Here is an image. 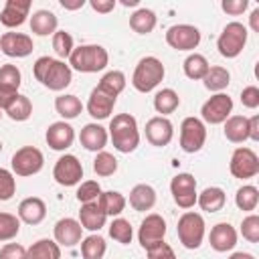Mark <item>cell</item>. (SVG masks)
<instances>
[{
    "mask_svg": "<svg viewBox=\"0 0 259 259\" xmlns=\"http://www.w3.org/2000/svg\"><path fill=\"white\" fill-rule=\"evenodd\" d=\"M241 235L249 243H259V217L255 212L247 214L241 223Z\"/></svg>",
    "mask_w": 259,
    "mask_h": 259,
    "instance_id": "obj_46",
    "label": "cell"
},
{
    "mask_svg": "<svg viewBox=\"0 0 259 259\" xmlns=\"http://www.w3.org/2000/svg\"><path fill=\"white\" fill-rule=\"evenodd\" d=\"M30 12L28 0H6L4 8L0 10V22L6 28H16L26 22V16Z\"/></svg>",
    "mask_w": 259,
    "mask_h": 259,
    "instance_id": "obj_21",
    "label": "cell"
},
{
    "mask_svg": "<svg viewBox=\"0 0 259 259\" xmlns=\"http://www.w3.org/2000/svg\"><path fill=\"white\" fill-rule=\"evenodd\" d=\"M121 4H123V6H138V4H140V0H123Z\"/></svg>",
    "mask_w": 259,
    "mask_h": 259,
    "instance_id": "obj_57",
    "label": "cell"
},
{
    "mask_svg": "<svg viewBox=\"0 0 259 259\" xmlns=\"http://www.w3.org/2000/svg\"><path fill=\"white\" fill-rule=\"evenodd\" d=\"M0 51L12 59H24L34 51V42L24 32H4L0 36Z\"/></svg>",
    "mask_w": 259,
    "mask_h": 259,
    "instance_id": "obj_16",
    "label": "cell"
},
{
    "mask_svg": "<svg viewBox=\"0 0 259 259\" xmlns=\"http://www.w3.org/2000/svg\"><path fill=\"white\" fill-rule=\"evenodd\" d=\"M146 253H148V259H178L174 249L168 243H164V241L154 245V247H150Z\"/></svg>",
    "mask_w": 259,
    "mask_h": 259,
    "instance_id": "obj_48",
    "label": "cell"
},
{
    "mask_svg": "<svg viewBox=\"0 0 259 259\" xmlns=\"http://www.w3.org/2000/svg\"><path fill=\"white\" fill-rule=\"evenodd\" d=\"M164 235H166V221L160 214H156V212L146 214V219L140 223V229H138V241H140V245L148 251L150 247L162 243L164 241Z\"/></svg>",
    "mask_w": 259,
    "mask_h": 259,
    "instance_id": "obj_14",
    "label": "cell"
},
{
    "mask_svg": "<svg viewBox=\"0 0 259 259\" xmlns=\"http://www.w3.org/2000/svg\"><path fill=\"white\" fill-rule=\"evenodd\" d=\"M166 42L176 51H194L200 42V30L192 24H172L166 30Z\"/></svg>",
    "mask_w": 259,
    "mask_h": 259,
    "instance_id": "obj_13",
    "label": "cell"
},
{
    "mask_svg": "<svg viewBox=\"0 0 259 259\" xmlns=\"http://www.w3.org/2000/svg\"><path fill=\"white\" fill-rule=\"evenodd\" d=\"M125 75L121 73V71H107L101 79H99V83H97V87L101 89V91H105V93H109L111 97H117L123 89H125Z\"/></svg>",
    "mask_w": 259,
    "mask_h": 259,
    "instance_id": "obj_38",
    "label": "cell"
},
{
    "mask_svg": "<svg viewBox=\"0 0 259 259\" xmlns=\"http://www.w3.org/2000/svg\"><path fill=\"white\" fill-rule=\"evenodd\" d=\"M225 138L233 144H243L249 140V117L245 115H229L225 121Z\"/></svg>",
    "mask_w": 259,
    "mask_h": 259,
    "instance_id": "obj_27",
    "label": "cell"
},
{
    "mask_svg": "<svg viewBox=\"0 0 259 259\" xmlns=\"http://www.w3.org/2000/svg\"><path fill=\"white\" fill-rule=\"evenodd\" d=\"M109 237L119 243V245H130L132 239H134V229H132V223L127 219H121V217H115L109 225Z\"/></svg>",
    "mask_w": 259,
    "mask_h": 259,
    "instance_id": "obj_41",
    "label": "cell"
},
{
    "mask_svg": "<svg viewBox=\"0 0 259 259\" xmlns=\"http://www.w3.org/2000/svg\"><path fill=\"white\" fill-rule=\"evenodd\" d=\"M247 6H249V0H223V2H221V8H223L227 14H231V16L243 14V12L247 10Z\"/></svg>",
    "mask_w": 259,
    "mask_h": 259,
    "instance_id": "obj_51",
    "label": "cell"
},
{
    "mask_svg": "<svg viewBox=\"0 0 259 259\" xmlns=\"http://www.w3.org/2000/svg\"><path fill=\"white\" fill-rule=\"evenodd\" d=\"M235 204L239 210H247V212L255 210L259 204V190L253 184H243L241 188H237Z\"/></svg>",
    "mask_w": 259,
    "mask_h": 259,
    "instance_id": "obj_40",
    "label": "cell"
},
{
    "mask_svg": "<svg viewBox=\"0 0 259 259\" xmlns=\"http://www.w3.org/2000/svg\"><path fill=\"white\" fill-rule=\"evenodd\" d=\"M204 219L202 214L194 212V210H186L180 219H178V225H176V233H178V239L182 243V247L186 249H198L204 241Z\"/></svg>",
    "mask_w": 259,
    "mask_h": 259,
    "instance_id": "obj_6",
    "label": "cell"
},
{
    "mask_svg": "<svg viewBox=\"0 0 259 259\" xmlns=\"http://www.w3.org/2000/svg\"><path fill=\"white\" fill-rule=\"evenodd\" d=\"M101 192H103V190H101V186H99L97 180H85V182H81V184L77 186V194H75V196H77V200H79L81 204H85V202L97 200Z\"/></svg>",
    "mask_w": 259,
    "mask_h": 259,
    "instance_id": "obj_45",
    "label": "cell"
},
{
    "mask_svg": "<svg viewBox=\"0 0 259 259\" xmlns=\"http://www.w3.org/2000/svg\"><path fill=\"white\" fill-rule=\"evenodd\" d=\"M107 140H109V136H107V130L103 127V125H99V123H85L83 127H81V134H79V142H81V146L85 148V150H89V152H101L105 146H107Z\"/></svg>",
    "mask_w": 259,
    "mask_h": 259,
    "instance_id": "obj_23",
    "label": "cell"
},
{
    "mask_svg": "<svg viewBox=\"0 0 259 259\" xmlns=\"http://www.w3.org/2000/svg\"><path fill=\"white\" fill-rule=\"evenodd\" d=\"M249 24H251V30L253 32H259V6L253 8V12L249 16Z\"/></svg>",
    "mask_w": 259,
    "mask_h": 259,
    "instance_id": "obj_55",
    "label": "cell"
},
{
    "mask_svg": "<svg viewBox=\"0 0 259 259\" xmlns=\"http://www.w3.org/2000/svg\"><path fill=\"white\" fill-rule=\"evenodd\" d=\"M93 172L97 176H101V178H107V176L115 174L117 172V160H115V156L109 154V152H105V150L97 152L95 158H93Z\"/></svg>",
    "mask_w": 259,
    "mask_h": 259,
    "instance_id": "obj_42",
    "label": "cell"
},
{
    "mask_svg": "<svg viewBox=\"0 0 259 259\" xmlns=\"http://www.w3.org/2000/svg\"><path fill=\"white\" fill-rule=\"evenodd\" d=\"M53 237H55V243L59 247H75L83 239V227H81V223L77 219L65 217V219H59L55 223Z\"/></svg>",
    "mask_w": 259,
    "mask_h": 259,
    "instance_id": "obj_17",
    "label": "cell"
},
{
    "mask_svg": "<svg viewBox=\"0 0 259 259\" xmlns=\"http://www.w3.org/2000/svg\"><path fill=\"white\" fill-rule=\"evenodd\" d=\"M249 140L259 142V115L249 117Z\"/></svg>",
    "mask_w": 259,
    "mask_h": 259,
    "instance_id": "obj_53",
    "label": "cell"
},
{
    "mask_svg": "<svg viewBox=\"0 0 259 259\" xmlns=\"http://www.w3.org/2000/svg\"><path fill=\"white\" fill-rule=\"evenodd\" d=\"M208 67H210V65H208L206 57L200 55V53H190V55L184 59V63H182L184 75H186L188 79H192V81H202V77L206 75Z\"/></svg>",
    "mask_w": 259,
    "mask_h": 259,
    "instance_id": "obj_37",
    "label": "cell"
},
{
    "mask_svg": "<svg viewBox=\"0 0 259 259\" xmlns=\"http://www.w3.org/2000/svg\"><path fill=\"white\" fill-rule=\"evenodd\" d=\"M32 75L34 79L45 85L51 91H63L71 85L73 81V71L71 67L61 61V59H53V57H38L32 65Z\"/></svg>",
    "mask_w": 259,
    "mask_h": 259,
    "instance_id": "obj_1",
    "label": "cell"
},
{
    "mask_svg": "<svg viewBox=\"0 0 259 259\" xmlns=\"http://www.w3.org/2000/svg\"><path fill=\"white\" fill-rule=\"evenodd\" d=\"M16 194V178L12 170L0 168V200H10Z\"/></svg>",
    "mask_w": 259,
    "mask_h": 259,
    "instance_id": "obj_47",
    "label": "cell"
},
{
    "mask_svg": "<svg viewBox=\"0 0 259 259\" xmlns=\"http://www.w3.org/2000/svg\"><path fill=\"white\" fill-rule=\"evenodd\" d=\"M164 75L166 69L158 57H142L134 69L132 85L140 93H150L164 81Z\"/></svg>",
    "mask_w": 259,
    "mask_h": 259,
    "instance_id": "obj_4",
    "label": "cell"
},
{
    "mask_svg": "<svg viewBox=\"0 0 259 259\" xmlns=\"http://www.w3.org/2000/svg\"><path fill=\"white\" fill-rule=\"evenodd\" d=\"M20 81H22V75H20V69L16 65L6 63V65L0 67V109L2 111L18 95Z\"/></svg>",
    "mask_w": 259,
    "mask_h": 259,
    "instance_id": "obj_15",
    "label": "cell"
},
{
    "mask_svg": "<svg viewBox=\"0 0 259 259\" xmlns=\"http://www.w3.org/2000/svg\"><path fill=\"white\" fill-rule=\"evenodd\" d=\"M241 103L247 109H255L259 107V87L257 85H247L241 91Z\"/></svg>",
    "mask_w": 259,
    "mask_h": 259,
    "instance_id": "obj_49",
    "label": "cell"
},
{
    "mask_svg": "<svg viewBox=\"0 0 259 259\" xmlns=\"http://www.w3.org/2000/svg\"><path fill=\"white\" fill-rule=\"evenodd\" d=\"M0 259H26V249L20 243H6L0 247Z\"/></svg>",
    "mask_w": 259,
    "mask_h": 259,
    "instance_id": "obj_50",
    "label": "cell"
},
{
    "mask_svg": "<svg viewBox=\"0 0 259 259\" xmlns=\"http://www.w3.org/2000/svg\"><path fill=\"white\" fill-rule=\"evenodd\" d=\"M89 6L99 14H107L115 8V0H89Z\"/></svg>",
    "mask_w": 259,
    "mask_h": 259,
    "instance_id": "obj_52",
    "label": "cell"
},
{
    "mask_svg": "<svg viewBox=\"0 0 259 259\" xmlns=\"http://www.w3.org/2000/svg\"><path fill=\"white\" fill-rule=\"evenodd\" d=\"M4 113L12 119V121H26L30 115H32V103H30V99L26 97V95H16L14 99H12V103L4 109Z\"/></svg>",
    "mask_w": 259,
    "mask_h": 259,
    "instance_id": "obj_39",
    "label": "cell"
},
{
    "mask_svg": "<svg viewBox=\"0 0 259 259\" xmlns=\"http://www.w3.org/2000/svg\"><path fill=\"white\" fill-rule=\"evenodd\" d=\"M107 243L99 233H91L81 239V257L83 259H103Z\"/></svg>",
    "mask_w": 259,
    "mask_h": 259,
    "instance_id": "obj_35",
    "label": "cell"
},
{
    "mask_svg": "<svg viewBox=\"0 0 259 259\" xmlns=\"http://www.w3.org/2000/svg\"><path fill=\"white\" fill-rule=\"evenodd\" d=\"M97 202H99L101 210L105 212V217H119L123 212L125 204H127L125 196L121 192H117V190H105V192H101L99 198H97Z\"/></svg>",
    "mask_w": 259,
    "mask_h": 259,
    "instance_id": "obj_31",
    "label": "cell"
},
{
    "mask_svg": "<svg viewBox=\"0 0 259 259\" xmlns=\"http://www.w3.org/2000/svg\"><path fill=\"white\" fill-rule=\"evenodd\" d=\"M26 259H61V247L55 239H38L26 249Z\"/></svg>",
    "mask_w": 259,
    "mask_h": 259,
    "instance_id": "obj_33",
    "label": "cell"
},
{
    "mask_svg": "<svg viewBox=\"0 0 259 259\" xmlns=\"http://www.w3.org/2000/svg\"><path fill=\"white\" fill-rule=\"evenodd\" d=\"M107 136L113 144V148L121 154H130L140 146V130L138 121L132 113H117L111 117Z\"/></svg>",
    "mask_w": 259,
    "mask_h": 259,
    "instance_id": "obj_2",
    "label": "cell"
},
{
    "mask_svg": "<svg viewBox=\"0 0 259 259\" xmlns=\"http://www.w3.org/2000/svg\"><path fill=\"white\" fill-rule=\"evenodd\" d=\"M45 166V156L34 146H22L18 148L10 158V168L14 176H32L38 174Z\"/></svg>",
    "mask_w": 259,
    "mask_h": 259,
    "instance_id": "obj_7",
    "label": "cell"
},
{
    "mask_svg": "<svg viewBox=\"0 0 259 259\" xmlns=\"http://www.w3.org/2000/svg\"><path fill=\"white\" fill-rule=\"evenodd\" d=\"M208 243L217 253H227L237 245V231L231 223H217L210 229Z\"/></svg>",
    "mask_w": 259,
    "mask_h": 259,
    "instance_id": "obj_22",
    "label": "cell"
},
{
    "mask_svg": "<svg viewBox=\"0 0 259 259\" xmlns=\"http://www.w3.org/2000/svg\"><path fill=\"white\" fill-rule=\"evenodd\" d=\"M47 217V204L38 196H28L18 204V219L26 225H40Z\"/></svg>",
    "mask_w": 259,
    "mask_h": 259,
    "instance_id": "obj_24",
    "label": "cell"
},
{
    "mask_svg": "<svg viewBox=\"0 0 259 259\" xmlns=\"http://www.w3.org/2000/svg\"><path fill=\"white\" fill-rule=\"evenodd\" d=\"M55 109H57V113L63 117V121H65V119H75V117L83 111V103H81V99H79L77 95H73V93H61V95L55 99Z\"/></svg>",
    "mask_w": 259,
    "mask_h": 259,
    "instance_id": "obj_32",
    "label": "cell"
},
{
    "mask_svg": "<svg viewBox=\"0 0 259 259\" xmlns=\"http://www.w3.org/2000/svg\"><path fill=\"white\" fill-rule=\"evenodd\" d=\"M229 259H255V255H251V253H247V251H237V253H233Z\"/></svg>",
    "mask_w": 259,
    "mask_h": 259,
    "instance_id": "obj_56",
    "label": "cell"
},
{
    "mask_svg": "<svg viewBox=\"0 0 259 259\" xmlns=\"http://www.w3.org/2000/svg\"><path fill=\"white\" fill-rule=\"evenodd\" d=\"M202 83H204V87H206L208 91H212V93H223V91L229 87V83H231V73H229V69H225V67H221V65L208 67L206 75L202 77Z\"/></svg>",
    "mask_w": 259,
    "mask_h": 259,
    "instance_id": "obj_30",
    "label": "cell"
},
{
    "mask_svg": "<svg viewBox=\"0 0 259 259\" xmlns=\"http://www.w3.org/2000/svg\"><path fill=\"white\" fill-rule=\"evenodd\" d=\"M45 140L49 144L51 150H57V152H65L67 148L73 146L75 142V130L69 121H55L47 127V134H45Z\"/></svg>",
    "mask_w": 259,
    "mask_h": 259,
    "instance_id": "obj_19",
    "label": "cell"
},
{
    "mask_svg": "<svg viewBox=\"0 0 259 259\" xmlns=\"http://www.w3.org/2000/svg\"><path fill=\"white\" fill-rule=\"evenodd\" d=\"M53 178L61 186H77L83 178V164L73 154H63L53 168Z\"/></svg>",
    "mask_w": 259,
    "mask_h": 259,
    "instance_id": "obj_12",
    "label": "cell"
},
{
    "mask_svg": "<svg viewBox=\"0 0 259 259\" xmlns=\"http://www.w3.org/2000/svg\"><path fill=\"white\" fill-rule=\"evenodd\" d=\"M105 221H107V217H105V212L101 210V206H99L97 200L81 204L79 223H81L83 229H87V231H91V233H99V229L105 227Z\"/></svg>",
    "mask_w": 259,
    "mask_h": 259,
    "instance_id": "obj_25",
    "label": "cell"
},
{
    "mask_svg": "<svg viewBox=\"0 0 259 259\" xmlns=\"http://www.w3.org/2000/svg\"><path fill=\"white\" fill-rule=\"evenodd\" d=\"M170 192H172L174 202L180 208H184V210L192 208L196 204V196H198V192H196V178L192 174H188V172L176 174L170 180Z\"/></svg>",
    "mask_w": 259,
    "mask_h": 259,
    "instance_id": "obj_11",
    "label": "cell"
},
{
    "mask_svg": "<svg viewBox=\"0 0 259 259\" xmlns=\"http://www.w3.org/2000/svg\"><path fill=\"white\" fill-rule=\"evenodd\" d=\"M109 63V53L101 45H81L75 47L73 53L69 55V67L71 71L79 73H97L103 71Z\"/></svg>",
    "mask_w": 259,
    "mask_h": 259,
    "instance_id": "obj_3",
    "label": "cell"
},
{
    "mask_svg": "<svg viewBox=\"0 0 259 259\" xmlns=\"http://www.w3.org/2000/svg\"><path fill=\"white\" fill-rule=\"evenodd\" d=\"M0 152H2V140H0Z\"/></svg>",
    "mask_w": 259,
    "mask_h": 259,
    "instance_id": "obj_59",
    "label": "cell"
},
{
    "mask_svg": "<svg viewBox=\"0 0 259 259\" xmlns=\"http://www.w3.org/2000/svg\"><path fill=\"white\" fill-rule=\"evenodd\" d=\"M204 142H206V125L202 123V119L194 115L184 117L180 123V148L186 154H194L202 150Z\"/></svg>",
    "mask_w": 259,
    "mask_h": 259,
    "instance_id": "obj_8",
    "label": "cell"
},
{
    "mask_svg": "<svg viewBox=\"0 0 259 259\" xmlns=\"http://www.w3.org/2000/svg\"><path fill=\"white\" fill-rule=\"evenodd\" d=\"M20 233V219L12 212H0V243L12 241Z\"/></svg>",
    "mask_w": 259,
    "mask_h": 259,
    "instance_id": "obj_43",
    "label": "cell"
},
{
    "mask_svg": "<svg viewBox=\"0 0 259 259\" xmlns=\"http://www.w3.org/2000/svg\"><path fill=\"white\" fill-rule=\"evenodd\" d=\"M115 101H117V97H111L109 93L101 91L95 85L89 93V99H87V113L93 119H105V117L111 115V111L115 107Z\"/></svg>",
    "mask_w": 259,
    "mask_h": 259,
    "instance_id": "obj_20",
    "label": "cell"
},
{
    "mask_svg": "<svg viewBox=\"0 0 259 259\" xmlns=\"http://www.w3.org/2000/svg\"><path fill=\"white\" fill-rule=\"evenodd\" d=\"M2 115H4V111H2V109H0V119H2Z\"/></svg>",
    "mask_w": 259,
    "mask_h": 259,
    "instance_id": "obj_58",
    "label": "cell"
},
{
    "mask_svg": "<svg viewBox=\"0 0 259 259\" xmlns=\"http://www.w3.org/2000/svg\"><path fill=\"white\" fill-rule=\"evenodd\" d=\"M247 36H249V32H247L245 24H241L237 20L229 22L217 38V49H219L221 57H225V59L239 57L247 45Z\"/></svg>",
    "mask_w": 259,
    "mask_h": 259,
    "instance_id": "obj_5",
    "label": "cell"
},
{
    "mask_svg": "<svg viewBox=\"0 0 259 259\" xmlns=\"http://www.w3.org/2000/svg\"><path fill=\"white\" fill-rule=\"evenodd\" d=\"M53 49H55V55L63 61V59H69V55L73 53L75 45H73V36L67 32V30H57L53 34Z\"/></svg>",
    "mask_w": 259,
    "mask_h": 259,
    "instance_id": "obj_44",
    "label": "cell"
},
{
    "mask_svg": "<svg viewBox=\"0 0 259 259\" xmlns=\"http://www.w3.org/2000/svg\"><path fill=\"white\" fill-rule=\"evenodd\" d=\"M130 26L138 34H150L156 28V12L150 8H138L130 16Z\"/></svg>",
    "mask_w": 259,
    "mask_h": 259,
    "instance_id": "obj_36",
    "label": "cell"
},
{
    "mask_svg": "<svg viewBox=\"0 0 259 259\" xmlns=\"http://www.w3.org/2000/svg\"><path fill=\"white\" fill-rule=\"evenodd\" d=\"M227 202V194L223 188L219 186H206L198 196H196V204L204 210V212H219Z\"/></svg>",
    "mask_w": 259,
    "mask_h": 259,
    "instance_id": "obj_29",
    "label": "cell"
},
{
    "mask_svg": "<svg viewBox=\"0 0 259 259\" xmlns=\"http://www.w3.org/2000/svg\"><path fill=\"white\" fill-rule=\"evenodd\" d=\"M178 105H180V97H178V93H176L174 89H170V87L160 89V91L154 95V109H156L162 117L174 113V111L178 109Z\"/></svg>",
    "mask_w": 259,
    "mask_h": 259,
    "instance_id": "obj_34",
    "label": "cell"
},
{
    "mask_svg": "<svg viewBox=\"0 0 259 259\" xmlns=\"http://www.w3.org/2000/svg\"><path fill=\"white\" fill-rule=\"evenodd\" d=\"M61 6L65 10H79L85 6V0H61Z\"/></svg>",
    "mask_w": 259,
    "mask_h": 259,
    "instance_id": "obj_54",
    "label": "cell"
},
{
    "mask_svg": "<svg viewBox=\"0 0 259 259\" xmlns=\"http://www.w3.org/2000/svg\"><path fill=\"white\" fill-rule=\"evenodd\" d=\"M156 204V190L150 184H136L130 190V206L138 212L152 210Z\"/></svg>",
    "mask_w": 259,
    "mask_h": 259,
    "instance_id": "obj_26",
    "label": "cell"
},
{
    "mask_svg": "<svg viewBox=\"0 0 259 259\" xmlns=\"http://www.w3.org/2000/svg\"><path fill=\"white\" fill-rule=\"evenodd\" d=\"M229 170L235 178H241V180L253 178L259 174V156L251 148L239 146V148H235V152L231 156Z\"/></svg>",
    "mask_w": 259,
    "mask_h": 259,
    "instance_id": "obj_10",
    "label": "cell"
},
{
    "mask_svg": "<svg viewBox=\"0 0 259 259\" xmlns=\"http://www.w3.org/2000/svg\"><path fill=\"white\" fill-rule=\"evenodd\" d=\"M172 138H174V125L168 117L156 115V117H150L146 121V140L152 146L164 148L172 142Z\"/></svg>",
    "mask_w": 259,
    "mask_h": 259,
    "instance_id": "obj_18",
    "label": "cell"
},
{
    "mask_svg": "<svg viewBox=\"0 0 259 259\" xmlns=\"http://www.w3.org/2000/svg\"><path fill=\"white\" fill-rule=\"evenodd\" d=\"M59 26V18L55 16V12L51 10H36L30 16V30L36 36H49L55 34Z\"/></svg>",
    "mask_w": 259,
    "mask_h": 259,
    "instance_id": "obj_28",
    "label": "cell"
},
{
    "mask_svg": "<svg viewBox=\"0 0 259 259\" xmlns=\"http://www.w3.org/2000/svg\"><path fill=\"white\" fill-rule=\"evenodd\" d=\"M231 113H233V99L227 93H214V95H210L202 103V107H200L202 123H210V125L225 123Z\"/></svg>",
    "mask_w": 259,
    "mask_h": 259,
    "instance_id": "obj_9",
    "label": "cell"
}]
</instances>
